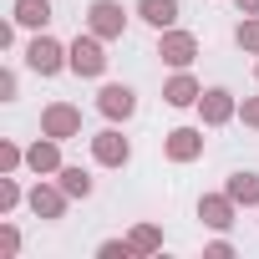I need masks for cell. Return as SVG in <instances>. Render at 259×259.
Returning <instances> with one entry per match:
<instances>
[{"label":"cell","mask_w":259,"mask_h":259,"mask_svg":"<svg viewBox=\"0 0 259 259\" xmlns=\"http://www.w3.org/2000/svg\"><path fill=\"white\" fill-rule=\"evenodd\" d=\"M66 71H76V76H102L107 71V51H102L97 31H87V36H76L66 46Z\"/></svg>","instance_id":"1"},{"label":"cell","mask_w":259,"mask_h":259,"mask_svg":"<svg viewBox=\"0 0 259 259\" xmlns=\"http://www.w3.org/2000/svg\"><path fill=\"white\" fill-rule=\"evenodd\" d=\"M26 66H31L36 76H56V71H66V46H61L56 36L36 31L31 46H26Z\"/></svg>","instance_id":"2"},{"label":"cell","mask_w":259,"mask_h":259,"mask_svg":"<svg viewBox=\"0 0 259 259\" xmlns=\"http://www.w3.org/2000/svg\"><path fill=\"white\" fill-rule=\"evenodd\" d=\"M158 56H163L173 71H183V66H193V56H198V36L168 26V31H158Z\"/></svg>","instance_id":"3"},{"label":"cell","mask_w":259,"mask_h":259,"mask_svg":"<svg viewBox=\"0 0 259 259\" xmlns=\"http://www.w3.org/2000/svg\"><path fill=\"white\" fill-rule=\"evenodd\" d=\"M87 31H97L102 41H117V36L127 31L122 0H92V6H87Z\"/></svg>","instance_id":"4"},{"label":"cell","mask_w":259,"mask_h":259,"mask_svg":"<svg viewBox=\"0 0 259 259\" xmlns=\"http://www.w3.org/2000/svg\"><path fill=\"white\" fill-rule=\"evenodd\" d=\"M41 133L56 138V143L81 138V107H71V102H51V107L41 112Z\"/></svg>","instance_id":"5"},{"label":"cell","mask_w":259,"mask_h":259,"mask_svg":"<svg viewBox=\"0 0 259 259\" xmlns=\"http://www.w3.org/2000/svg\"><path fill=\"white\" fill-rule=\"evenodd\" d=\"M97 112L107 117V122H127L138 112V92L127 87V81H107L102 92H97Z\"/></svg>","instance_id":"6"},{"label":"cell","mask_w":259,"mask_h":259,"mask_svg":"<svg viewBox=\"0 0 259 259\" xmlns=\"http://www.w3.org/2000/svg\"><path fill=\"white\" fill-rule=\"evenodd\" d=\"M198 117H203V127H224V122H234V117H239L234 92H229V87H208V92L198 97Z\"/></svg>","instance_id":"7"},{"label":"cell","mask_w":259,"mask_h":259,"mask_svg":"<svg viewBox=\"0 0 259 259\" xmlns=\"http://www.w3.org/2000/svg\"><path fill=\"white\" fill-rule=\"evenodd\" d=\"M26 203H31V213H36V219H51V224H56V219L66 213L71 193H66L61 183H46V178H41V183H36V188L26 193Z\"/></svg>","instance_id":"8"},{"label":"cell","mask_w":259,"mask_h":259,"mask_svg":"<svg viewBox=\"0 0 259 259\" xmlns=\"http://www.w3.org/2000/svg\"><path fill=\"white\" fill-rule=\"evenodd\" d=\"M92 158L102 168H127V158H133V143H127L117 127H102V133L92 138Z\"/></svg>","instance_id":"9"},{"label":"cell","mask_w":259,"mask_h":259,"mask_svg":"<svg viewBox=\"0 0 259 259\" xmlns=\"http://www.w3.org/2000/svg\"><path fill=\"white\" fill-rule=\"evenodd\" d=\"M163 153H168V163H193V158H203V127H173V133L163 138Z\"/></svg>","instance_id":"10"},{"label":"cell","mask_w":259,"mask_h":259,"mask_svg":"<svg viewBox=\"0 0 259 259\" xmlns=\"http://www.w3.org/2000/svg\"><path fill=\"white\" fill-rule=\"evenodd\" d=\"M26 168H31L36 178H56V173L66 168V163H61V143L41 133V143H31V148H26Z\"/></svg>","instance_id":"11"},{"label":"cell","mask_w":259,"mask_h":259,"mask_svg":"<svg viewBox=\"0 0 259 259\" xmlns=\"http://www.w3.org/2000/svg\"><path fill=\"white\" fill-rule=\"evenodd\" d=\"M234 213H239V203H234L229 193H203V198H198V219H203L208 229H219V234L234 229Z\"/></svg>","instance_id":"12"},{"label":"cell","mask_w":259,"mask_h":259,"mask_svg":"<svg viewBox=\"0 0 259 259\" xmlns=\"http://www.w3.org/2000/svg\"><path fill=\"white\" fill-rule=\"evenodd\" d=\"M198 97H203V87H198V76H193L188 66L173 71L168 87H163V102H168V107H198Z\"/></svg>","instance_id":"13"},{"label":"cell","mask_w":259,"mask_h":259,"mask_svg":"<svg viewBox=\"0 0 259 259\" xmlns=\"http://www.w3.org/2000/svg\"><path fill=\"white\" fill-rule=\"evenodd\" d=\"M11 21L26 26V31H46V26H51V0H16V6H11Z\"/></svg>","instance_id":"14"},{"label":"cell","mask_w":259,"mask_h":259,"mask_svg":"<svg viewBox=\"0 0 259 259\" xmlns=\"http://www.w3.org/2000/svg\"><path fill=\"white\" fill-rule=\"evenodd\" d=\"M138 21H148L153 31L178 26V0H138Z\"/></svg>","instance_id":"15"},{"label":"cell","mask_w":259,"mask_h":259,"mask_svg":"<svg viewBox=\"0 0 259 259\" xmlns=\"http://www.w3.org/2000/svg\"><path fill=\"white\" fill-rule=\"evenodd\" d=\"M224 193H229L234 203H244V208H259V173H229Z\"/></svg>","instance_id":"16"},{"label":"cell","mask_w":259,"mask_h":259,"mask_svg":"<svg viewBox=\"0 0 259 259\" xmlns=\"http://www.w3.org/2000/svg\"><path fill=\"white\" fill-rule=\"evenodd\" d=\"M56 183H61L71 198H92V188H97V183H92V173H87V168H76V163H66V168L56 173Z\"/></svg>","instance_id":"17"},{"label":"cell","mask_w":259,"mask_h":259,"mask_svg":"<svg viewBox=\"0 0 259 259\" xmlns=\"http://www.w3.org/2000/svg\"><path fill=\"white\" fill-rule=\"evenodd\" d=\"M127 239H133V249H138V254H158V249H163V229H158V224H138Z\"/></svg>","instance_id":"18"},{"label":"cell","mask_w":259,"mask_h":259,"mask_svg":"<svg viewBox=\"0 0 259 259\" xmlns=\"http://www.w3.org/2000/svg\"><path fill=\"white\" fill-rule=\"evenodd\" d=\"M234 41H239V51L259 56V16H244V21L234 26Z\"/></svg>","instance_id":"19"},{"label":"cell","mask_w":259,"mask_h":259,"mask_svg":"<svg viewBox=\"0 0 259 259\" xmlns=\"http://www.w3.org/2000/svg\"><path fill=\"white\" fill-rule=\"evenodd\" d=\"M21 198H26V193H21V183H16L11 173H0V219H6V213H11Z\"/></svg>","instance_id":"20"},{"label":"cell","mask_w":259,"mask_h":259,"mask_svg":"<svg viewBox=\"0 0 259 259\" xmlns=\"http://www.w3.org/2000/svg\"><path fill=\"white\" fill-rule=\"evenodd\" d=\"M26 163V148H16L11 138H0V173H16Z\"/></svg>","instance_id":"21"},{"label":"cell","mask_w":259,"mask_h":259,"mask_svg":"<svg viewBox=\"0 0 259 259\" xmlns=\"http://www.w3.org/2000/svg\"><path fill=\"white\" fill-rule=\"evenodd\" d=\"M97 254H102V259H133L138 249H133V239H102Z\"/></svg>","instance_id":"22"},{"label":"cell","mask_w":259,"mask_h":259,"mask_svg":"<svg viewBox=\"0 0 259 259\" xmlns=\"http://www.w3.org/2000/svg\"><path fill=\"white\" fill-rule=\"evenodd\" d=\"M16 254H21V229L0 224V259H16Z\"/></svg>","instance_id":"23"},{"label":"cell","mask_w":259,"mask_h":259,"mask_svg":"<svg viewBox=\"0 0 259 259\" xmlns=\"http://www.w3.org/2000/svg\"><path fill=\"white\" fill-rule=\"evenodd\" d=\"M239 117H244V127L259 133V97H244V102H239Z\"/></svg>","instance_id":"24"},{"label":"cell","mask_w":259,"mask_h":259,"mask_svg":"<svg viewBox=\"0 0 259 259\" xmlns=\"http://www.w3.org/2000/svg\"><path fill=\"white\" fill-rule=\"evenodd\" d=\"M16 92H21V76L16 71H0V102H16Z\"/></svg>","instance_id":"25"},{"label":"cell","mask_w":259,"mask_h":259,"mask_svg":"<svg viewBox=\"0 0 259 259\" xmlns=\"http://www.w3.org/2000/svg\"><path fill=\"white\" fill-rule=\"evenodd\" d=\"M203 259H234V244H229V239H213V244L203 249Z\"/></svg>","instance_id":"26"},{"label":"cell","mask_w":259,"mask_h":259,"mask_svg":"<svg viewBox=\"0 0 259 259\" xmlns=\"http://www.w3.org/2000/svg\"><path fill=\"white\" fill-rule=\"evenodd\" d=\"M239 6V16H259V0H234Z\"/></svg>","instance_id":"27"},{"label":"cell","mask_w":259,"mask_h":259,"mask_svg":"<svg viewBox=\"0 0 259 259\" xmlns=\"http://www.w3.org/2000/svg\"><path fill=\"white\" fill-rule=\"evenodd\" d=\"M254 81H259V61H254Z\"/></svg>","instance_id":"28"}]
</instances>
